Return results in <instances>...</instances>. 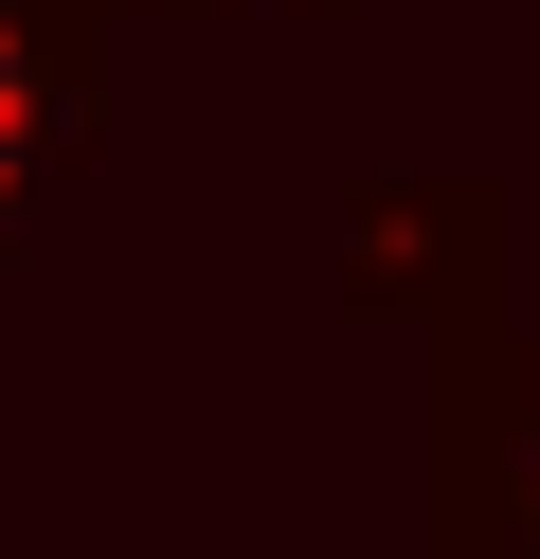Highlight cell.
I'll return each instance as SVG.
<instances>
[{
  "label": "cell",
  "instance_id": "cell-1",
  "mask_svg": "<svg viewBox=\"0 0 540 559\" xmlns=\"http://www.w3.org/2000/svg\"><path fill=\"white\" fill-rule=\"evenodd\" d=\"M36 127H55V91H36V37L0 19V217L36 199Z\"/></svg>",
  "mask_w": 540,
  "mask_h": 559
}]
</instances>
